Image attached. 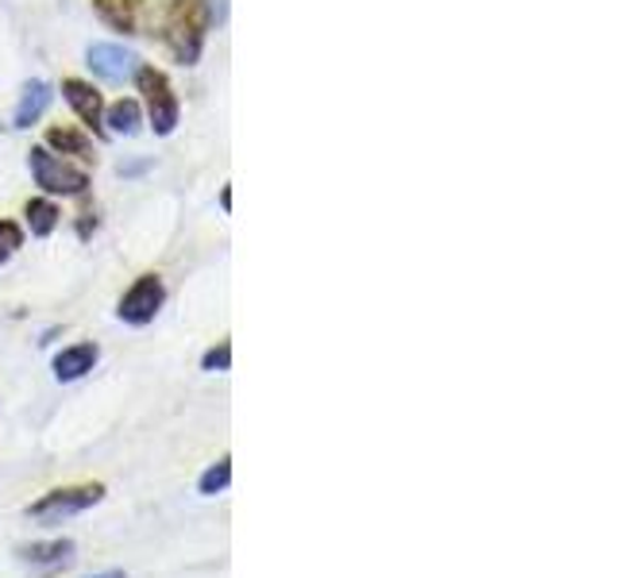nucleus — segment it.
I'll list each match as a JSON object with an SVG mask.
<instances>
[{"instance_id": "obj_8", "label": "nucleus", "mask_w": 617, "mask_h": 578, "mask_svg": "<svg viewBox=\"0 0 617 578\" xmlns=\"http://www.w3.org/2000/svg\"><path fill=\"white\" fill-rule=\"evenodd\" d=\"M97 358H101L97 343H73V347L58 351L55 378H58V382H78V378L90 375V370L97 367Z\"/></svg>"}, {"instance_id": "obj_17", "label": "nucleus", "mask_w": 617, "mask_h": 578, "mask_svg": "<svg viewBox=\"0 0 617 578\" xmlns=\"http://www.w3.org/2000/svg\"><path fill=\"white\" fill-rule=\"evenodd\" d=\"M201 367H205V370H228V367H232V343L220 340L217 347H212L209 355L201 358Z\"/></svg>"}, {"instance_id": "obj_7", "label": "nucleus", "mask_w": 617, "mask_h": 578, "mask_svg": "<svg viewBox=\"0 0 617 578\" xmlns=\"http://www.w3.org/2000/svg\"><path fill=\"white\" fill-rule=\"evenodd\" d=\"M62 97L70 101V108L82 116L85 128H93L97 135H105V105H101V93L90 82H78V78H66Z\"/></svg>"}, {"instance_id": "obj_11", "label": "nucleus", "mask_w": 617, "mask_h": 578, "mask_svg": "<svg viewBox=\"0 0 617 578\" xmlns=\"http://www.w3.org/2000/svg\"><path fill=\"white\" fill-rule=\"evenodd\" d=\"M73 540H50V544H32L24 552V559L32 563V567H66V563L73 559Z\"/></svg>"}, {"instance_id": "obj_5", "label": "nucleus", "mask_w": 617, "mask_h": 578, "mask_svg": "<svg viewBox=\"0 0 617 578\" xmlns=\"http://www.w3.org/2000/svg\"><path fill=\"white\" fill-rule=\"evenodd\" d=\"M166 302V285L159 274H139L136 285H131L128 294L120 297V309H116V317L124 320V325H151L154 317H159V309H163Z\"/></svg>"}, {"instance_id": "obj_4", "label": "nucleus", "mask_w": 617, "mask_h": 578, "mask_svg": "<svg viewBox=\"0 0 617 578\" xmlns=\"http://www.w3.org/2000/svg\"><path fill=\"white\" fill-rule=\"evenodd\" d=\"M27 166H32L35 181H39L47 193H62V197H82L90 189V174L73 170L70 163H62L58 155H50L47 148H32L27 155Z\"/></svg>"}, {"instance_id": "obj_9", "label": "nucleus", "mask_w": 617, "mask_h": 578, "mask_svg": "<svg viewBox=\"0 0 617 578\" xmlns=\"http://www.w3.org/2000/svg\"><path fill=\"white\" fill-rule=\"evenodd\" d=\"M93 9H97V16L105 20L113 32H124L131 35L139 24V0H93Z\"/></svg>"}, {"instance_id": "obj_18", "label": "nucleus", "mask_w": 617, "mask_h": 578, "mask_svg": "<svg viewBox=\"0 0 617 578\" xmlns=\"http://www.w3.org/2000/svg\"><path fill=\"white\" fill-rule=\"evenodd\" d=\"M93 578H124V570H105V575H93Z\"/></svg>"}, {"instance_id": "obj_15", "label": "nucleus", "mask_w": 617, "mask_h": 578, "mask_svg": "<svg viewBox=\"0 0 617 578\" xmlns=\"http://www.w3.org/2000/svg\"><path fill=\"white\" fill-rule=\"evenodd\" d=\"M228 482H232V459H217V463L209 467V471L201 474V482H197V489H201L205 497H217L228 489Z\"/></svg>"}, {"instance_id": "obj_13", "label": "nucleus", "mask_w": 617, "mask_h": 578, "mask_svg": "<svg viewBox=\"0 0 617 578\" xmlns=\"http://www.w3.org/2000/svg\"><path fill=\"white\" fill-rule=\"evenodd\" d=\"M24 216H27V228H32V236H50V232L58 228V221H62L58 204H50V201H27Z\"/></svg>"}, {"instance_id": "obj_14", "label": "nucleus", "mask_w": 617, "mask_h": 578, "mask_svg": "<svg viewBox=\"0 0 617 578\" xmlns=\"http://www.w3.org/2000/svg\"><path fill=\"white\" fill-rule=\"evenodd\" d=\"M108 131H116V135H136L139 131V105L136 101H116L113 108H108Z\"/></svg>"}, {"instance_id": "obj_1", "label": "nucleus", "mask_w": 617, "mask_h": 578, "mask_svg": "<svg viewBox=\"0 0 617 578\" xmlns=\"http://www.w3.org/2000/svg\"><path fill=\"white\" fill-rule=\"evenodd\" d=\"M209 20H212V12L205 0H171L166 24H163V43L171 47V55L178 58L182 66H194L197 58H201Z\"/></svg>"}, {"instance_id": "obj_16", "label": "nucleus", "mask_w": 617, "mask_h": 578, "mask_svg": "<svg viewBox=\"0 0 617 578\" xmlns=\"http://www.w3.org/2000/svg\"><path fill=\"white\" fill-rule=\"evenodd\" d=\"M24 244V232H20V224L12 221H0V262H9L12 251Z\"/></svg>"}, {"instance_id": "obj_10", "label": "nucleus", "mask_w": 617, "mask_h": 578, "mask_svg": "<svg viewBox=\"0 0 617 578\" xmlns=\"http://www.w3.org/2000/svg\"><path fill=\"white\" fill-rule=\"evenodd\" d=\"M50 105V85L47 82H27L24 85V97H20L16 108V128H32Z\"/></svg>"}, {"instance_id": "obj_3", "label": "nucleus", "mask_w": 617, "mask_h": 578, "mask_svg": "<svg viewBox=\"0 0 617 578\" xmlns=\"http://www.w3.org/2000/svg\"><path fill=\"white\" fill-rule=\"evenodd\" d=\"M139 93L147 97V116H151L154 135H171L178 128V97H174V85L166 82L163 70L154 66H139L136 70Z\"/></svg>"}, {"instance_id": "obj_12", "label": "nucleus", "mask_w": 617, "mask_h": 578, "mask_svg": "<svg viewBox=\"0 0 617 578\" xmlns=\"http://www.w3.org/2000/svg\"><path fill=\"white\" fill-rule=\"evenodd\" d=\"M47 148L62 151V155H73V158H82V163H93V148H90V139L78 135L73 128H50L47 131Z\"/></svg>"}, {"instance_id": "obj_6", "label": "nucleus", "mask_w": 617, "mask_h": 578, "mask_svg": "<svg viewBox=\"0 0 617 578\" xmlns=\"http://www.w3.org/2000/svg\"><path fill=\"white\" fill-rule=\"evenodd\" d=\"M85 58H90L93 74H101L105 82H128L139 70V58L128 47H120V43H93L85 50Z\"/></svg>"}, {"instance_id": "obj_2", "label": "nucleus", "mask_w": 617, "mask_h": 578, "mask_svg": "<svg viewBox=\"0 0 617 578\" xmlns=\"http://www.w3.org/2000/svg\"><path fill=\"white\" fill-rule=\"evenodd\" d=\"M101 497H105L101 482L58 486V489H50V494H43L39 502L27 505V517H35V521H43V524H58V521H66V517H78V514H85V509H93V505H101Z\"/></svg>"}]
</instances>
